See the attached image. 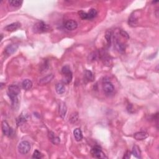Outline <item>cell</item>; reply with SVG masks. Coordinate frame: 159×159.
<instances>
[{
    "instance_id": "cell-20",
    "label": "cell",
    "mask_w": 159,
    "mask_h": 159,
    "mask_svg": "<svg viewBox=\"0 0 159 159\" xmlns=\"http://www.w3.org/2000/svg\"><path fill=\"white\" fill-rule=\"evenodd\" d=\"M66 111H67V108L65 104L64 103H61L59 105V114L62 118H64L65 117Z\"/></svg>"
},
{
    "instance_id": "cell-25",
    "label": "cell",
    "mask_w": 159,
    "mask_h": 159,
    "mask_svg": "<svg viewBox=\"0 0 159 159\" xmlns=\"http://www.w3.org/2000/svg\"><path fill=\"white\" fill-rule=\"evenodd\" d=\"M43 157V155L39 150H36L33 153L32 155V158H36V159H40Z\"/></svg>"
},
{
    "instance_id": "cell-16",
    "label": "cell",
    "mask_w": 159,
    "mask_h": 159,
    "mask_svg": "<svg viewBox=\"0 0 159 159\" xmlns=\"http://www.w3.org/2000/svg\"><path fill=\"white\" fill-rule=\"evenodd\" d=\"M65 84L63 83H58L56 85V90L58 95H62L65 92Z\"/></svg>"
},
{
    "instance_id": "cell-7",
    "label": "cell",
    "mask_w": 159,
    "mask_h": 159,
    "mask_svg": "<svg viewBox=\"0 0 159 159\" xmlns=\"http://www.w3.org/2000/svg\"><path fill=\"white\" fill-rule=\"evenodd\" d=\"M1 129L3 134L6 136H10L12 134V129L6 121H3L1 123Z\"/></svg>"
},
{
    "instance_id": "cell-15",
    "label": "cell",
    "mask_w": 159,
    "mask_h": 159,
    "mask_svg": "<svg viewBox=\"0 0 159 159\" xmlns=\"http://www.w3.org/2000/svg\"><path fill=\"white\" fill-rule=\"evenodd\" d=\"M137 19L138 18L137 15L136 14V12H133V14H132L130 16V18H129L128 21V23L129 25L130 26L132 27H136L137 26Z\"/></svg>"
},
{
    "instance_id": "cell-8",
    "label": "cell",
    "mask_w": 159,
    "mask_h": 159,
    "mask_svg": "<svg viewBox=\"0 0 159 159\" xmlns=\"http://www.w3.org/2000/svg\"><path fill=\"white\" fill-rule=\"evenodd\" d=\"M114 42L115 47L117 51H118L119 52L123 53L125 51V45L123 42H122L120 41L118 38L115 37L114 39Z\"/></svg>"
},
{
    "instance_id": "cell-19",
    "label": "cell",
    "mask_w": 159,
    "mask_h": 159,
    "mask_svg": "<svg viewBox=\"0 0 159 159\" xmlns=\"http://www.w3.org/2000/svg\"><path fill=\"white\" fill-rule=\"evenodd\" d=\"M22 87L25 90H29L32 87V82L29 79H25L22 82Z\"/></svg>"
},
{
    "instance_id": "cell-22",
    "label": "cell",
    "mask_w": 159,
    "mask_h": 159,
    "mask_svg": "<svg viewBox=\"0 0 159 159\" xmlns=\"http://www.w3.org/2000/svg\"><path fill=\"white\" fill-rule=\"evenodd\" d=\"M85 77V78L86 79V80H88V82H91L94 80V78H95L94 75L93 73H92L90 70H86Z\"/></svg>"
},
{
    "instance_id": "cell-21",
    "label": "cell",
    "mask_w": 159,
    "mask_h": 159,
    "mask_svg": "<svg viewBox=\"0 0 159 159\" xmlns=\"http://www.w3.org/2000/svg\"><path fill=\"white\" fill-rule=\"evenodd\" d=\"M98 15V12L95 9H90L88 12H87V16H88V20H91L97 17Z\"/></svg>"
},
{
    "instance_id": "cell-4",
    "label": "cell",
    "mask_w": 159,
    "mask_h": 159,
    "mask_svg": "<svg viewBox=\"0 0 159 159\" xmlns=\"http://www.w3.org/2000/svg\"><path fill=\"white\" fill-rule=\"evenodd\" d=\"M31 146L28 141L23 140L21 142L18 146V152L21 155H26L30 152Z\"/></svg>"
},
{
    "instance_id": "cell-24",
    "label": "cell",
    "mask_w": 159,
    "mask_h": 159,
    "mask_svg": "<svg viewBox=\"0 0 159 159\" xmlns=\"http://www.w3.org/2000/svg\"><path fill=\"white\" fill-rule=\"evenodd\" d=\"M111 38H112V33L110 31H107L105 34V39L107 41V43L109 45H110L111 43Z\"/></svg>"
},
{
    "instance_id": "cell-27",
    "label": "cell",
    "mask_w": 159,
    "mask_h": 159,
    "mask_svg": "<svg viewBox=\"0 0 159 159\" xmlns=\"http://www.w3.org/2000/svg\"><path fill=\"white\" fill-rule=\"evenodd\" d=\"M78 14L80 16V18L83 19H88V16L87 12H85L83 11H80L78 12Z\"/></svg>"
},
{
    "instance_id": "cell-11",
    "label": "cell",
    "mask_w": 159,
    "mask_h": 159,
    "mask_svg": "<svg viewBox=\"0 0 159 159\" xmlns=\"http://www.w3.org/2000/svg\"><path fill=\"white\" fill-rule=\"evenodd\" d=\"M18 49V45L17 44H10L9 45H8L6 48L5 49V53L6 55L8 56H11V54L14 53L15 52H16Z\"/></svg>"
},
{
    "instance_id": "cell-26",
    "label": "cell",
    "mask_w": 159,
    "mask_h": 159,
    "mask_svg": "<svg viewBox=\"0 0 159 159\" xmlns=\"http://www.w3.org/2000/svg\"><path fill=\"white\" fill-rule=\"evenodd\" d=\"M26 118H25L24 116H23V115H21L17 119V120H16V122H17L18 125H20L22 124H23L24 123L26 122Z\"/></svg>"
},
{
    "instance_id": "cell-6",
    "label": "cell",
    "mask_w": 159,
    "mask_h": 159,
    "mask_svg": "<svg viewBox=\"0 0 159 159\" xmlns=\"http://www.w3.org/2000/svg\"><path fill=\"white\" fill-rule=\"evenodd\" d=\"M103 89L106 95H110L114 91V87L110 82H105L103 85Z\"/></svg>"
},
{
    "instance_id": "cell-18",
    "label": "cell",
    "mask_w": 159,
    "mask_h": 159,
    "mask_svg": "<svg viewBox=\"0 0 159 159\" xmlns=\"http://www.w3.org/2000/svg\"><path fill=\"white\" fill-rule=\"evenodd\" d=\"M131 154L133 155L134 156L137 158H141V151H140L139 146L137 145H134L133 146Z\"/></svg>"
},
{
    "instance_id": "cell-23",
    "label": "cell",
    "mask_w": 159,
    "mask_h": 159,
    "mask_svg": "<svg viewBox=\"0 0 159 159\" xmlns=\"http://www.w3.org/2000/svg\"><path fill=\"white\" fill-rule=\"evenodd\" d=\"M10 5L14 8H19L23 4L22 1H18V0H11V1H9Z\"/></svg>"
},
{
    "instance_id": "cell-28",
    "label": "cell",
    "mask_w": 159,
    "mask_h": 159,
    "mask_svg": "<svg viewBox=\"0 0 159 159\" xmlns=\"http://www.w3.org/2000/svg\"><path fill=\"white\" fill-rule=\"evenodd\" d=\"M119 34L121 36H123V37H124V38H126L127 39H128L129 38V36L127 33L125 31L122 30V29H121V30L119 31Z\"/></svg>"
},
{
    "instance_id": "cell-12",
    "label": "cell",
    "mask_w": 159,
    "mask_h": 159,
    "mask_svg": "<svg viewBox=\"0 0 159 159\" xmlns=\"http://www.w3.org/2000/svg\"><path fill=\"white\" fill-rule=\"evenodd\" d=\"M53 78V75L49 74V75H47V76H45L39 80V85H44L47 84V83L51 82Z\"/></svg>"
},
{
    "instance_id": "cell-17",
    "label": "cell",
    "mask_w": 159,
    "mask_h": 159,
    "mask_svg": "<svg viewBox=\"0 0 159 159\" xmlns=\"http://www.w3.org/2000/svg\"><path fill=\"white\" fill-rule=\"evenodd\" d=\"M73 135L75 137V139L78 142L81 141L83 139L82 131L80 128H77L75 129L73 131Z\"/></svg>"
},
{
    "instance_id": "cell-5",
    "label": "cell",
    "mask_w": 159,
    "mask_h": 159,
    "mask_svg": "<svg viewBox=\"0 0 159 159\" xmlns=\"http://www.w3.org/2000/svg\"><path fill=\"white\" fill-rule=\"evenodd\" d=\"M91 154L94 158H107L108 157L102 151L101 147L99 146H95L91 150Z\"/></svg>"
},
{
    "instance_id": "cell-1",
    "label": "cell",
    "mask_w": 159,
    "mask_h": 159,
    "mask_svg": "<svg viewBox=\"0 0 159 159\" xmlns=\"http://www.w3.org/2000/svg\"><path fill=\"white\" fill-rule=\"evenodd\" d=\"M21 93L19 87L17 85H12L8 88V95L11 99L12 106H16L18 104V95Z\"/></svg>"
},
{
    "instance_id": "cell-9",
    "label": "cell",
    "mask_w": 159,
    "mask_h": 159,
    "mask_svg": "<svg viewBox=\"0 0 159 159\" xmlns=\"http://www.w3.org/2000/svg\"><path fill=\"white\" fill-rule=\"evenodd\" d=\"M21 24L20 23L16 22V23H13L7 25L6 26L4 27V29H5L6 31L13 32L19 29L21 27Z\"/></svg>"
},
{
    "instance_id": "cell-10",
    "label": "cell",
    "mask_w": 159,
    "mask_h": 159,
    "mask_svg": "<svg viewBox=\"0 0 159 159\" xmlns=\"http://www.w3.org/2000/svg\"><path fill=\"white\" fill-rule=\"evenodd\" d=\"M65 28L68 31H73L78 27V23L74 20H69L65 23Z\"/></svg>"
},
{
    "instance_id": "cell-3",
    "label": "cell",
    "mask_w": 159,
    "mask_h": 159,
    "mask_svg": "<svg viewBox=\"0 0 159 159\" xmlns=\"http://www.w3.org/2000/svg\"><path fill=\"white\" fill-rule=\"evenodd\" d=\"M50 29H51V27L43 21H39L36 23L32 27V31L36 34L48 32L50 31Z\"/></svg>"
},
{
    "instance_id": "cell-29",
    "label": "cell",
    "mask_w": 159,
    "mask_h": 159,
    "mask_svg": "<svg viewBox=\"0 0 159 159\" xmlns=\"http://www.w3.org/2000/svg\"><path fill=\"white\" fill-rule=\"evenodd\" d=\"M131 154H132L131 152L128 150V151H127L126 153H125V154L124 155L123 158H129L131 157Z\"/></svg>"
},
{
    "instance_id": "cell-13",
    "label": "cell",
    "mask_w": 159,
    "mask_h": 159,
    "mask_svg": "<svg viewBox=\"0 0 159 159\" xmlns=\"http://www.w3.org/2000/svg\"><path fill=\"white\" fill-rule=\"evenodd\" d=\"M48 136L50 140H51L53 144L58 145L60 144V139L58 136H57L52 131H49L48 134Z\"/></svg>"
},
{
    "instance_id": "cell-14",
    "label": "cell",
    "mask_w": 159,
    "mask_h": 159,
    "mask_svg": "<svg viewBox=\"0 0 159 159\" xmlns=\"http://www.w3.org/2000/svg\"><path fill=\"white\" fill-rule=\"evenodd\" d=\"M148 137V134L144 131L137 132L134 134V137L137 140H143Z\"/></svg>"
},
{
    "instance_id": "cell-2",
    "label": "cell",
    "mask_w": 159,
    "mask_h": 159,
    "mask_svg": "<svg viewBox=\"0 0 159 159\" xmlns=\"http://www.w3.org/2000/svg\"><path fill=\"white\" fill-rule=\"evenodd\" d=\"M62 73L63 75L62 83L65 85L69 84L72 82L73 78L72 72L70 70V66L69 65L63 66L62 69Z\"/></svg>"
}]
</instances>
